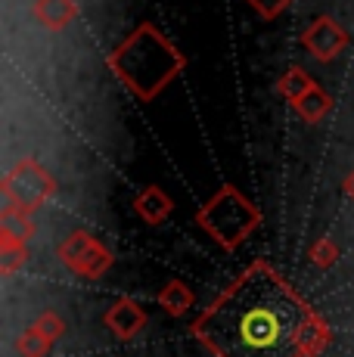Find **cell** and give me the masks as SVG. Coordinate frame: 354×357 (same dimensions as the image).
<instances>
[{"mask_svg": "<svg viewBox=\"0 0 354 357\" xmlns=\"http://www.w3.org/2000/svg\"><path fill=\"white\" fill-rule=\"evenodd\" d=\"M308 324L295 292L255 264L202 314L193 333L215 357H302Z\"/></svg>", "mask_w": 354, "mask_h": 357, "instance_id": "6da1fadb", "label": "cell"}, {"mask_svg": "<svg viewBox=\"0 0 354 357\" xmlns=\"http://www.w3.org/2000/svg\"><path fill=\"white\" fill-rule=\"evenodd\" d=\"M187 59L153 22H140L112 53L109 68L140 100H155L183 72Z\"/></svg>", "mask_w": 354, "mask_h": 357, "instance_id": "7a4b0ae2", "label": "cell"}, {"mask_svg": "<svg viewBox=\"0 0 354 357\" xmlns=\"http://www.w3.org/2000/svg\"><path fill=\"white\" fill-rule=\"evenodd\" d=\"M196 221H199L202 230L212 233L224 249L233 252V249H240V245L249 239V233L258 227L261 215H258V208L240 193V190L227 183V187L217 190L212 196V202L196 215Z\"/></svg>", "mask_w": 354, "mask_h": 357, "instance_id": "3957f363", "label": "cell"}, {"mask_svg": "<svg viewBox=\"0 0 354 357\" xmlns=\"http://www.w3.org/2000/svg\"><path fill=\"white\" fill-rule=\"evenodd\" d=\"M0 187H3V196L10 205H16V208H22V211H31V208H38L47 196H53L56 183H53V177L47 174L38 162L25 159L3 177Z\"/></svg>", "mask_w": 354, "mask_h": 357, "instance_id": "277c9868", "label": "cell"}, {"mask_svg": "<svg viewBox=\"0 0 354 357\" xmlns=\"http://www.w3.org/2000/svg\"><path fill=\"white\" fill-rule=\"evenodd\" d=\"M59 258H63V264L69 267L72 273H81V277H87V280L103 277L109 267H112V252L84 230L69 233V236L63 239Z\"/></svg>", "mask_w": 354, "mask_h": 357, "instance_id": "5b68a950", "label": "cell"}, {"mask_svg": "<svg viewBox=\"0 0 354 357\" xmlns=\"http://www.w3.org/2000/svg\"><path fill=\"white\" fill-rule=\"evenodd\" d=\"M348 40H351L348 31H345L332 16H317L302 34V47L317 59V63H332V59L348 47Z\"/></svg>", "mask_w": 354, "mask_h": 357, "instance_id": "8992f818", "label": "cell"}, {"mask_svg": "<svg viewBox=\"0 0 354 357\" xmlns=\"http://www.w3.org/2000/svg\"><path fill=\"white\" fill-rule=\"evenodd\" d=\"M143 324H146V314L137 307V301L131 298H121L115 301L112 307L106 311V326L112 329L118 339H131V335H137Z\"/></svg>", "mask_w": 354, "mask_h": 357, "instance_id": "52a82bcc", "label": "cell"}, {"mask_svg": "<svg viewBox=\"0 0 354 357\" xmlns=\"http://www.w3.org/2000/svg\"><path fill=\"white\" fill-rule=\"evenodd\" d=\"M31 13L47 31H63L78 16V3L75 0H35Z\"/></svg>", "mask_w": 354, "mask_h": 357, "instance_id": "ba28073f", "label": "cell"}, {"mask_svg": "<svg viewBox=\"0 0 354 357\" xmlns=\"http://www.w3.org/2000/svg\"><path fill=\"white\" fill-rule=\"evenodd\" d=\"M134 211H137L146 224H162L174 211V202L162 187H146L137 196V202H134Z\"/></svg>", "mask_w": 354, "mask_h": 357, "instance_id": "9c48e42d", "label": "cell"}, {"mask_svg": "<svg viewBox=\"0 0 354 357\" xmlns=\"http://www.w3.org/2000/svg\"><path fill=\"white\" fill-rule=\"evenodd\" d=\"M292 109H295V115L302 121H308V125H317V121H323V115L332 112V97L323 91V87H311L308 93H302L295 102H292Z\"/></svg>", "mask_w": 354, "mask_h": 357, "instance_id": "30bf717a", "label": "cell"}, {"mask_svg": "<svg viewBox=\"0 0 354 357\" xmlns=\"http://www.w3.org/2000/svg\"><path fill=\"white\" fill-rule=\"evenodd\" d=\"M311 87H314V78H311L305 68H298V66H292L289 72H286L283 78L277 81V91H280V97H286L289 102H295L302 93H308Z\"/></svg>", "mask_w": 354, "mask_h": 357, "instance_id": "8fae6325", "label": "cell"}, {"mask_svg": "<svg viewBox=\"0 0 354 357\" xmlns=\"http://www.w3.org/2000/svg\"><path fill=\"white\" fill-rule=\"evenodd\" d=\"M159 298H162V307H165L168 314H174V317H183V314L190 311V305H193V292H190L180 280L168 283L165 289H162Z\"/></svg>", "mask_w": 354, "mask_h": 357, "instance_id": "7c38bea8", "label": "cell"}, {"mask_svg": "<svg viewBox=\"0 0 354 357\" xmlns=\"http://www.w3.org/2000/svg\"><path fill=\"white\" fill-rule=\"evenodd\" d=\"M25 239L19 236H10L3 233V245H0V264H3V273H16V267L25 261Z\"/></svg>", "mask_w": 354, "mask_h": 357, "instance_id": "4fadbf2b", "label": "cell"}, {"mask_svg": "<svg viewBox=\"0 0 354 357\" xmlns=\"http://www.w3.org/2000/svg\"><path fill=\"white\" fill-rule=\"evenodd\" d=\"M50 345H53V339H47L40 329H29V333L19 339V351H22L25 357H44Z\"/></svg>", "mask_w": 354, "mask_h": 357, "instance_id": "5bb4252c", "label": "cell"}, {"mask_svg": "<svg viewBox=\"0 0 354 357\" xmlns=\"http://www.w3.org/2000/svg\"><path fill=\"white\" fill-rule=\"evenodd\" d=\"M246 3H249L255 13H258V16H264V19H274V16H280V13L286 10V6L292 3V0H246Z\"/></svg>", "mask_w": 354, "mask_h": 357, "instance_id": "9a60e30c", "label": "cell"}, {"mask_svg": "<svg viewBox=\"0 0 354 357\" xmlns=\"http://www.w3.org/2000/svg\"><path fill=\"white\" fill-rule=\"evenodd\" d=\"M35 329H40V333L47 335V339H56L59 333H63V320L56 317V314H44V317L38 320V326Z\"/></svg>", "mask_w": 354, "mask_h": 357, "instance_id": "2e32d148", "label": "cell"}, {"mask_svg": "<svg viewBox=\"0 0 354 357\" xmlns=\"http://www.w3.org/2000/svg\"><path fill=\"white\" fill-rule=\"evenodd\" d=\"M342 190H345V193H348V196L354 199V171H351V174H348V177H345V183H342Z\"/></svg>", "mask_w": 354, "mask_h": 357, "instance_id": "e0dca14e", "label": "cell"}]
</instances>
